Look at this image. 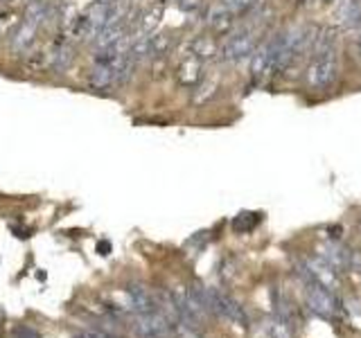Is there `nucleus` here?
Here are the masks:
<instances>
[{"label":"nucleus","instance_id":"1","mask_svg":"<svg viewBox=\"0 0 361 338\" xmlns=\"http://www.w3.org/2000/svg\"><path fill=\"white\" fill-rule=\"evenodd\" d=\"M339 75V50L334 30H321L314 39V57L307 68V84L316 91H325Z\"/></svg>","mask_w":361,"mask_h":338},{"label":"nucleus","instance_id":"2","mask_svg":"<svg viewBox=\"0 0 361 338\" xmlns=\"http://www.w3.org/2000/svg\"><path fill=\"white\" fill-rule=\"evenodd\" d=\"M305 298H307V307L321 318H337L339 309H341L334 291L323 287V284L316 280L305 282Z\"/></svg>","mask_w":361,"mask_h":338},{"label":"nucleus","instance_id":"3","mask_svg":"<svg viewBox=\"0 0 361 338\" xmlns=\"http://www.w3.org/2000/svg\"><path fill=\"white\" fill-rule=\"evenodd\" d=\"M134 329L138 338H174V323L161 309L134 316Z\"/></svg>","mask_w":361,"mask_h":338},{"label":"nucleus","instance_id":"4","mask_svg":"<svg viewBox=\"0 0 361 338\" xmlns=\"http://www.w3.org/2000/svg\"><path fill=\"white\" fill-rule=\"evenodd\" d=\"M296 271H303L307 275H312L316 282H321L323 287H328L334 293H337V289L341 287L337 269H334V266L325 260L323 255H312V257H305V260H298Z\"/></svg>","mask_w":361,"mask_h":338},{"label":"nucleus","instance_id":"5","mask_svg":"<svg viewBox=\"0 0 361 338\" xmlns=\"http://www.w3.org/2000/svg\"><path fill=\"white\" fill-rule=\"evenodd\" d=\"M208 302H210V311L213 316H222L233 320L237 325H249V318H246V311L242 309V305L237 300H233L228 293H224L222 289L208 287Z\"/></svg>","mask_w":361,"mask_h":338},{"label":"nucleus","instance_id":"6","mask_svg":"<svg viewBox=\"0 0 361 338\" xmlns=\"http://www.w3.org/2000/svg\"><path fill=\"white\" fill-rule=\"evenodd\" d=\"M255 37H258V32H255L253 28H246L242 32L233 34V37L224 43L222 59L228 61V64H235V61H242L246 57H253V52H255Z\"/></svg>","mask_w":361,"mask_h":338},{"label":"nucleus","instance_id":"7","mask_svg":"<svg viewBox=\"0 0 361 338\" xmlns=\"http://www.w3.org/2000/svg\"><path fill=\"white\" fill-rule=\"evenodd\" d=\"M271 73H276V37L264 41L251 57V75L255 82H264Z\"/></svg>","mask_w":361,"mask_h":338},{"label":"nucleus","instance_id":"8","mask_svg":"<svg viewBox=\"0 0 361 338\" xmlns=\"http://www.w3.org/2000/svg\"><path fill=\"white\" fill-rule=\"evenodd\" d=\"M127 296H129V305H131V311H134V316L152 314V311L161 309L158 298L149 289H145L143 284H131V287L127 289Z\"/></svg>","mask_w":361,"mask_h":338},{"label":"nucleus","instance_id":"9","mask_svg":"<svg viewBox=\"0 0 361 338\" xmlns=\"http://www.w3.org/2000/svg\"><path fill=\"white\" fill-rule=\"evenodd\" d=\"M321 255L334 266V269L350 271L352 269V255H355V251H350V248L341 246L339 242H330V244H325Z\"/></svg>","mask_w":361,"mask_h":338},{"label":"nucleus","instance_id":"10","mask_svg":"<svg viewBox=\"0 0 361 338\" xmlns=\"http://www.w3.org/2000/svg\"><path fill=\"white\" fill-rule=\"evenodd\" d=\"M34 41H37V25L23 21L19 28H16L14 37H12V50L19 52V55L21 52H28L34 46Z\"/></svg>","mask_w":361,"mask_h":338},{"label":"nucleus","instance_id":"11","mask_svg":"<svg viewBox=\"0 0 361 338\" xmlns=\"http://www.w3.org/2000/svg\"><path fill=\"white\" fill-rule=\"evenodd\" d=\"M50 12H52V7L46 3V0H32V3L28 5V10H25L23 21H28V23L39 28V25H43L50 19Z\"/></svg>","mask_w":361,"mask_h":338},{"label":"nucleus","instance_id":"12","mask_svg":"<svg viewBox=\"0 0 361 338\" xmlns=\"http://www.w3.org/2000/svg\"><path fill=\"white\" fill-rule=\"evenodd\" d=\"M70 61H73V48H70L68 43H57V46L52 48V55H50L52 70H57V73H64V70L70 66Z\"/></svg>","mask_w":361,"mask_h":338},{"label":"nucleus","instance_id":"13","mask_svg":"<svg viewBox=\"0 0 361 338\" xmlns=\"http://www.w3.org/2000/svg\"><path fill=\"white\" fill-rule=\"evenodd\" d=\"M339 19L348 28H355L361 21V0H343L339 7Z\"/></svg>","mask_w":361,"mask_h":338},{"label":"nucleus","instance_id":"14","mask_svg":"<svg viewBox=\"0 0 361 338\" xmlns=\"http://www.w3.org/2000/svg\"><path fill=\"white\" fill-rule=\"evenodd\" d=\"M269 334L271 338H294V320L274 316L269 323Z\"/></svg>","mask_w":361,"mask_h":338},{"label":"nucleus","instance_id":"15","mask_svg":"<svg viewBox=\"0 0 361 338\" xmlns=\"http://www.w3.org/2000/svg\"><path fill=\"white\" fill-rule=\"evenodd\" d=\"M258 224H260L258 212H240V215L233 219V230H235V233L244 235V233H251V230Z\"/></svg>","mask_w":361,"mask_h":338},{"label":"nucleus","instance_id":"16","mask_svg":"<svg viewBox=\"0 0 361 338\" xmlns=\"http://www.w3.org/2000/svg\"><path fill=\"white\" fill-rule=\"evenodd\" d=\"M199 70H201V61L192 55L186 64L181 66V73H179V77H181V82L183 84H195L197 79H199Z\"/></svg>","mask_w":361,"mask_h":338},{"label":"nucleus","instance_id":"17","mask_svg":"<svg viewBox=\"0 0 361 338\" xmlns=\"http://www.w3.org/2000/svg\"><path fill=\"white\" fill-rule=\"evenodd\" d=\"M215 50H217V46H215L213 39L201 37V39L195 41V46H192V55H195L199 61H206V59H210L215 55Z\"/></svg>","mask_w":361,"mask_h":338},{"label":"nucleus","instance_id":"18","mask_svg":"<svg viewBox=\"0 0 361 338\" xmlns=\"http://www.w3.org/2000/svg\"><path fill=\"white\" fill-rule=\"evenodd\" d=\"M172 46V37L167 34H158V37H152V57H161L165 55Z\"/></svg>","mask_w":361,"mask_h":338},{"label":"nucleus","instance_id":"19","mask_svg":"<svg viewBox=\"0 0 361 338\" xmlns=\"http://www.w3.org/2000/svg\"><path fill=\"white\" fill-rule=\"evenodd\" d=\"M174 338H201V334H199V329H195V327L176 323L174 325Z\"/></svg>","mask_w":361,"mask_h":338},{"label":"nucleus","instance_id":"20","mask_svg":"<svg viewBox=\"0 0 361 338\" xmlns=\"http://www.w3.org/2000/svg\"><path fill=\"white\" fill-rule=\"evenodd\" d=\"M73 338H120V336L107 332V329H84V332H77Z\"/></svg>","mask_w":361,"mask_h":338},{"label":"nucleus","instance_id":"21","mask_svg":"<svg viewBox=\"0 0 361 338\" xmlns=\"http://www.w3.org/2000/svg\"><path fill=\"white\" fill-rule=\"evenodd\" d=\"M222 3H224L233 14H237V12H244L246 7H251V5L255 3V0H222Z\"/></svg>","mask_w":361,"mask_h":338},{"label":"nucleus","instance_id":"22","mask_svg":"<svg viewBox=\"0 0 361 338\" xmlns=\"http://www.w3.org/2000/svg\"><path fill=\"white\" fill-rule=\"evenodd\" d=\"M14 338H41V336L34 332V329H30V327H19L14 332Z\"/></svg>","mask_w":361,"mask_h":338},{"label":"nucleus","instance_id":"23","mask_svg":"<svg viewBox=\"0 0 361 338\" xmlns=\"http://www.w3.org/2000/svg\"><path fill=\"white\" fill-rule=\"evenodd\" d=\"M98 253H100V255H109V253H111V244L104 242V239H102V242L98 244Z\"/></svg>","mask_w":361,"mask_h":338},{"label":"nucleus","instance_id":"24","mask_svg":"<svg viewBox=\"0 0 361 338\" xmlns=\"http://www.w3.org/2000/svg\"><path fill=\"white\" fill-rule=\"evenodd\" d=\"M5 320V311H3V307H0V323H3Z\"/></svg>","mask_w":361,"mask_h":338}]
</instances>
